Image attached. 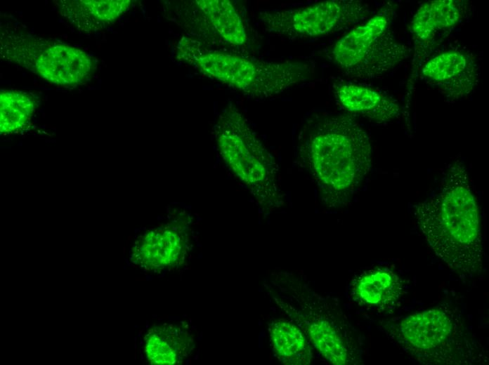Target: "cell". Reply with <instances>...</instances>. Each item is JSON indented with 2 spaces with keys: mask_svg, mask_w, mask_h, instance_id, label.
Returning <instances> with one entry per match:
<instances>
[{
  "mask_svg": "<svg viewBox=\"0 0 489 365\" xmlns=\"http://www.w3.org/2000/svg\"><path fill=\"white\" fill-rule=\"evenodd\" d=\"M195 4L227 44L240 46L247 41L242 20L228 0H197Z\"/></svg>",
  "mask_w": 489,
  "mask_h": 365,
  "instance_id": "18",
  "label": "cell"
},
{
  "mask_svg": "<svg viewBox=\"0 0 489 365\" xmlns=\"http://www.w3.org/2000/svg\"><path fill=\"white\" fill-rule=\"evenodd\" d=\"M191 341L188 333L177 326H157L145 336V353L152 364H177L188 355Z\"/></svg>",
  "mask_w": 489,
  "mask_h": 365,
  "instance_id": "17",
  "label": "cell"
},
{
  "mask_svg": "<svg viewBox=\"0 0 489 365\" xmlns=\"http://www.w3.org/2000/svg\"><path fill=\"white\" fill-rule=\"evenodd\" d=\"M370 13L359 0H329L302 7L269 10L259 13L268 31L290 39L327 36L358 24Z\"/></svg>",
  "mask_w": 489,
  "mask_h": 365,
  "instance_id": "9",
  "label": "cell"
},
{
  "mask_svg": "<svg viewBox=\"0 0 489 365\" xmlns=\"http://www.w3.org/2000/svg\"><path fill=\"white\" fill-rule=\"evenodd\" d=\"M0 44L3 58L53 84H82L97 69V60L81 49L18 27L4 28Z\"/></svg>",
  "mask_w": 489,
  "mask_h": 365,
  "instance_id": "8",
  "label": "cell"
},
{
  "mask_svg": "<svg viewBox=\"0 0 489 365\" xmlns=\"http://www.w3.org/2000/svg\"><path fill=\"white\" fill-rule=\"evenodd\" d=\"M408 356L426 365H474L488 361L485 347L472 331L461 309L443 303L381 326Z\"/></svg>",
  "mask_w": 489,
  "mask_h": 365,
  "instance_id": "3",
  "label": "cell"
},
{
  "mask_svg": "<svg viewBox=\"0 0 489 365\" xmlns=\"http://www.w3.org/2000/svg\"><path fill=\"white\" fill-rule=\"evenodd\" d=\"M214 133L223 161L261 209L271 212L283 206L278 164L240 109L233 105L223 109Z\"/></svg>",
  "mask_w": 489,
  "mask_h": 365,
  "instance_id": "6",
  "label": "cell"
},
{
  "mask_svg": "<svg viewBox=\"0 0 489 365\" xmlns=\"http://www.w3.org/2000/svg\"><path fill=\"white\" fill-rule=\"evenodd\" d=\"M36 102L32 96L19 91H1L0 93V131H20L30 121Z\"/></svg>",
  "mask_w": 489,
  "mask_h": 365,
  "instance_id": "19",
  "label": "cell"
},
{
  "mask_svg": "<svg viewBox=\"0 0 489 365\" xmlns=\"http://www.w3.org/2000/svg\"><path fill=\"white\" fill-rule=\"evenodd\" d=\"M130 0H64L56 3L60 13L78 30L93 32L116 20L131 4Z\"/></svg>",
  "mask_w": 489,
  "mask_h": 365,
  "instance_id": "15",
  "label": "cell"
},
{
  "mask_svg": "<svg viewBox=\"0 0 489 365\" xmlns=\"http://www.w3.org/2000/svg\"><path fill=\"white\" fill-rule=\"evenodd\" d=\"M187 250L184 227L171 223L142 234L131 248L130 259L144 270L157 271L178 265L183 261Z\"/></svg>",
  "mask_w": 489,
  "mask_h": 365,
  "instance_id": "12",
  "label": "cell"
},
{
  "mask_svg": "<svg viewBox=\"0 0 489 365\" xmlns=\"http://www.w3.org/2000/svg\"><path fill=\"white\" fill-rule=\"evenodd\" d=\"M296 156L329 208L348 204L372 166L370 138L347 114L308 115L298 132Z\"/></svg>",
  "mask_w": 489,
  "mask_h": 365,
  "instance_id": "1",
  "label": "cell"
},
{
  "mask_svg": "<svg viewBox=\"0 0 489 365\" xmlns=\"http://www.w3.org/2000/svg\"><path fill=\"white\" fill-rule=\"evenodd\" d=\"M395 14V6L386 4L334 44L330 57L345 75L353 79H377L408 57V48L391 30Z\"/></svg>",
  "mask_w": 489,
  "mask_h": 365,
  "instance_id": "7",
  "label": "cell"
},
{
  "mask_svg": "<svg viewBox=\"0 0 489 365\" xmlns=\"http://www.w3.org/2000/svg\"><path fill=\"white\" fill-rule=\"evenodd\" d=\"M351 296L360 305L386 310L400 298L403 284L388 267H376L358 276L351 283Z\"/></svg>",
  "mask_w": 489,
  "mask_h": 365,
  "instance_id": "14",
  "label": "cell"
},
{
  "mask_svg": "<svg viewBox=\"0 0 489 365\" xmlns=\"http://www.w3.org/2000/svg\"><path fill=\"white\" fill-rule=\"evenodd\" d=\"M275 285L278 288L272 293L275 303L327 361L336 365L359 362L355 331L337 305L287 273H281Z\"/></svg>",
  "mask_w": 489,
  "mask_h": 365,
  "instance_id": "5",
  "label": "cell"
},
{
  "mask_svg": "<svg viewBox=\"0 0 489 365\" xmlns=\"http://www.w3.org/2000/svg\"><path fill=\"white\" fill-rule=\"evenodd\" d=\"M419 75L447 102L452 103L474 91L478 83L480 67L472 53L452 49L428 60L422 65Z\"/></svg>",
  "mask_w": 489,
  "mask_h": 365,
  "instance_id": "10",
  "label": "cell"
},
{
  "mask_svg": "<svg viewBox=\"0 0 489 365\" xmlns=\"http://www.w3.org/2000/svg\"><path fill=\"white\" fill-rule=\"evenodd\" d=\"M332 89L337 104L350 114L361 116L381 125L401 115L398 102L374 88L337 80L333 83Z\"/></svg>",
  "mask_w": 489,
  "mask_h": 365,
  "instance_id": "13",
  "label": "cell"
},
{
  "mask_svg": "<svg viewBox=\"0 0 489 365\" xmlns=\"http://www.w3.org/2000/svg\"><path fill=\"white\" fill-rule=\"evenodd\" d=\"M268 332L273 352L281 363L306 365L312 361L311 344L292 320L275 319L269 324Z\"/></svg>",
  "mask_w": 489,
  "mask_h": 365,
  "instance_id": "16",
  "label": "cell"
},
{
  "mask_svg": "<svg viewBox=\"0 0 489 365\" xmlns=\"http://www.w3.org/2000/svg\"><path fill=\"white\" fill-rule=\"evenodd\" d=\"M176 57L202 74L252 98L280 94L306 81L312 74V68L306 62L262 60L209 50L199 41L188 36L179 40Z\"/></svg>",
  "mask_w": 489,
  "mask_h": 365,
  "instance_id": "4",
  "label": "cell"
},
{
  "mask_svg": "<svg viewBox=\"0 0 489 365\" xmlns=\"http://www.w3.org/2000/svg\"><path fill=\"white\" fill-rule=\"evenodd\" d=\"M464 1L437 0L422 4L415 13L410 30L415 43V60L418 63L428 50L447 36L469 13Z\"/></svg>",
  "mask_w": 489,
  "mask_h": 365,
  "instance_id": "11",
  "label": "cell"
},
{
  "mask_svg": "<svg viewBox=\"0 0 489 365\" xmlns=\"http://www.w3.org/2000/svg\"><path fill=\"white\" fill-rule=\"evenodd\" d=\"M412 211L428 245L448 268L464 278L481 274L484 248L479 209L462 161L449 164L435 192Z\"/></svg>",
  "mask_w": 489,
  "mask_h": 365,
  "instance_id": "2",
  "label": "cell"
}]
</instances>
